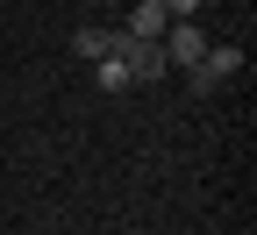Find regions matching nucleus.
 Listing matches in <instances>:
<instances>
[{"label":"nucleus","mask_w":257,"mask_h":235,"mask_svg":"<svg viewBox=\"0 0 257 235\" xmlns=\"http://www.w3.org/2000/svg\"><path fill=\"white\" fill-rule=\"evenodd\" d=\"M93 86H100V93H128V72H121V57H100V64H93Z\"/></svg>","instance_id":"423d86ee"},{"label":"nucleus","mask_w":257,"mask_h":235,"mask_svg":"<svg viewBox=\"0 0 257 235\" xmlns=\"http://www.w3.org/2000/svg\"><path fill=\"white\" fill-rule=\"evenodd\" d=\"M157 50H165V64H186V72H193V64L207 57V36H200L193 22H172L165 36H157Z\"/></svg>","instance_id":"f03ea898"},{"label":"nucleus","mask_w":257,"mask_h":235,"mask_svg":"<svg viewBox=\"0 0 257 235\" xmlns=\"http://www.w3.org/2000/svg\"><path fill=\"white\" fill-rule=\"evenodd\" d=\"M114 50H121V29H79V36H72V57H86V64H100Z\"/></svg>","instance_id":"20e7f679"},{"label":"nucleus","mask_w":257,"mask_h":235,"mask_svg":"<svg viewBox=\"0 0 257 235\" xmlns=\"http://www.w3.org/2000/svg\"><path fill=\"white\" fill-rule=\"evenodd\" d=\"M165 29H172L165 0H136V8H128V29H121V36H136V43H157Z\"/></svg>","instance_id":"7ed1b4c3"},{"label":"nucleus","mask_w":257,"mask_h":235,"mask_svg":"<svg viewBox=\"0 0 257 235\" xmlns=\"http://www.w3.org/2000/svg\"><path fill=\"white\" fill-rule=\"evenodd\" d=\"M229 72H243V50H207L200 64H193V86H221Z\"/></svg>","instance_id":"39448f33"},{"label":"nucleus","mask_w":257,"mask_h":235,"mask_svg":"<svg viewBox=\"0 0 257 235\" xmlns=\"http://www.w3.org/2000/svg\"><path fill=\"white\" fill-rule=\"evenodd\" d=\"M121 72H128V86H157V79H165L172 72V64H165V50H157V43H136V36H121Z\"/></svg>","instance_id":"f257e3e1"},{"label":"nucleus","mask_w":257,"mask_h":235,"mask_svg":"<svg viewBox=\"0 0 257 235\" xmlns=\"http://www.w3.org/2000/svg\"><path fill=\"white\" fill-rule=\"evenodd\" d=\"M193 8H200V0H165V15H172V22H193Z\"/></svg>","instance_id":"0eeeda50"}]
</instances>
